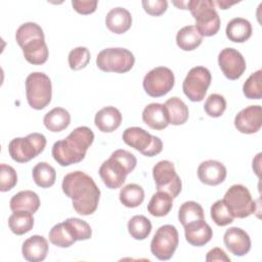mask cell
Listing matches in <instances>:
<instances>
[{
	"mask_svg": "<svg viewBox=\"0 0 262 262\" xmlns=\"http://www.w3.org/2000/svg\"><path fill=\"white\" fill-rule=\"evenodd\" d=\"M46 145V137L41 133H31L26 137L13 138L8 144L11 159L17 163H27L40 155Z\"/></svg>",
	"mask_w": 262,
	"mask_h": 262,
	"instance_id": "cell-5",
	"label": "cell"
},
{
	"mask_svg": "<svg viewBox=\"0 0 262 262\" xmlns=\"http://www.w3.org/2000/svg\"><path fill=\"white\" fill-rule=\"evenodd\" d=\"M187 2L188 1H185V2H176V1H174L173 2V4L174 5H176V6H178L179 8H181V9H187Z\"/></svg>",
	"mask_w": 262,
	"mask_h": 262,
	"instance_id": "cell-48",
	"label": "cell"
},
{
	"mask_svg": "<svg viewBox=\"0 0 262 262\" xmlns=\"http://www.w3.org/2000/svg\"><path fill=\"white\" fill-rule=\"evenodd\" d=\"M123 140L127 145L138 150L145 157L157 156L163 149L162 140L140 127L127 128L123 132Z\"/></svg>",
	"mask_w": 262,
	"mask_h": 262,
	"instance_id": "cell-7",
	"label": "cell"
},
{
	"mask_svg": "<svg viewBox=\"0 0 262 262\" xmlns=\"http://www.w3.org/2000/svg\"><path fill=\"white\" fill-rule=\"evenodd\" d=\"M207 262H214V261H224L230 262V258L226 255V253L220 248H213L210 250L206 255Z\"/></svg>",
	"mask_w": 262,
	"mask_h": 262,
	"instance_id": "cell-46",
	"label": "cell"
},
{
	"mask_svg": "<svg viewBox=\"0 0 262 262\" xmlns=\"http://www.w3.org/2000/svg\"><path fill=\"white\" fill-rule=\"evenodd\" d=\"M97 1L90 0H73L72 5L74 9L80 14H90L96 10Z\"/></svg>",
	"mask_w": 262,
	"mask_h": 262,
	"instance_id": "cell-45",
	"label": "cell"
},
{
	"mask_svg": "<svg viewBox=\"0 0 262 262\" xmlns=\"http://www.w3.org/2000/svg\"><path fill=\"white\" fill-rule=\"evenodd\" d=\"M32 175L35 183L42 188H48L52 186L56 178L55 169L46 162H40L36 164L33 168Z\"/></svg>",
	"mask_w": 262,
	"mask_h": 262,
	"instance_id": "cell-31",
	"label": "cell"
},
{
	"mask_svg": "<svg viewBox=\"0 0 262 262\" xmlns=\"http://www.w3.org/2000/svg\"><path fill=\"white\" fill-rule=\"evenodd\" d=\"M183 227L185 239L188 244L194 247L205 246L211 241L213 236V230L211 226L204 219L190 222Z\"/></svg>",
	"mask_w": 262,
	"mask_h": 262,
	"instance_id": "cell-18",
	"label": "cell"
},
{
	"mask_svg": "<svg viewBox=\"0 0 262 262\" xmlns=\"http://www.w3.org/2000/svg\"><path fill=\"white\" fill-rule=\"evenodd\" d=\"M122 115L115 106H105L99 110L94 118V124L99 131L110 133L120 127Z\"/></svg>",
	"mask_w": 262,
	"mask_h": 262,
	"instance_id": "cell-21",
	"label": "cell"
},
{
	"mask_svg": "<svg viewBox=\"0 0 262 262\" xmlns=\"http://www.w3.org/2000/svg\"><path fill=\"white\" fill-rule=\"evenodd\" d=\"M179 222L184 226L190 222L204 219V210L202 206L193 201L183 203L178 211Z\"/></svg>",
	"mask_w": 262,
	"mask_h": 262,
	"instance_id": "cell-34",
	"label": "cell"
},
{
	"mask_svg": "<svg viewBox=\"0 0 262 262\" xmlns=\"http://www.w3.org/2000/svg\"><path fill=\"white\" fill-rule=\"evenodd\" d=\"M178 243L179 235L176 227L166 224L156 231L150 242V252L159 260H169L176 251Z\"/></svg>",
	"mask_w": 262,
	"mask_h": 262,
	"instance_id": "cell-9",
	"label": "cell"
},
{
	"mask_svg": "<svg viewBox=\"0 0 262 262\" xmlns=\"http://www.w3.org/2000/svg\"><path fill=\"white\" fill-rule=\"evenodd\" d=\"M223 202L235 218H246L255 212V202L249 189L242 184H233L224 194Z\"/></svg>",
	"mask_w": 262,
	"mask_h": 262,
	"instance_id": "cell-8",
	"label": "cell"
},
{
	"mask_svg": "<svg viewBox=\"0 0 262 262\" xmlns=\"http://www.w3.org/2000/svg\"><path fill=\"white\" fill-rule=\"evenodd\" d=\"M21 253L27 261H43L48 253V242L42 235H32L24 242L21 247Z\"/></svg>",
	"mask_w": 262,
	"mask_h": 262,
	"instance_id": "cell-19",
	"label": "cell"
},
{
	"mask_svg": "<svg viewBox=\"0 0 262 262\" xmlns=\"http://www.w3.org/2000/svg\"><path fill=\"white\" fill-rule=\"evenodd\" d=\"M173 72L166 67H157L150 70L143 78V89L151 97L166 95L174 86Z\"/></svg>",
	"mask_w": 262,
	"mask_h": 262,
	"instance_id": "cell-12",
	"label": "cell"
},
{
	"mask_svg": "<svg viewBox=\"0 0 262 262\" xmlns=\"http://www.w3.org/2000/svg\"><path fill=\"white\" fill-rule=\"evenodd\" d=\"M126 168L112 156L104 161L99 168V176L106 187L111 189L119 188L123 185L128 175Z\"/></svg>",
	"mask_w": 262,
	"mask_h": 262,
	"instance_id": "cell-14",
	"label": "cell"
},
{
	"mask_svg": "<svg viewBox=\"0 0 262 262\" xmlns=\"http://www.w3.org/2000/svg\"><path fill=\"white\" fill-rule=\"evenodd\" d=\"M203 41V36L194 26H185L177 32L176 44L184 51H191L198 48Z\"/></svg>",
	"mask_w": 262,
	"mask_h": 262,
	"instance_id": "cell-27",
	"label": "cell"
},
{
	"mask_svg": "<svg viewBox=\"0 0 262 262\" xmlns=\"http://www.w3.org/2000/svg\"><path fill=\"white\" fill-rule=\"evenodd\" d=\"M8 226L14 234H25L29 232L34 226L33 214L26 211L13 212L8 218Z\"/></svg>",
	"mask_w": 262,
	"mask_h": 262,
	"instance_id": "cell-30",
	"label": "cell"
},
{
	"mask_svg": "<svg viewBox=\"0 0 262 262\" xmlns=\"http://www.w3.org/2000/svg\"><path fill=\"white\" fill-rule=\"evenodd\" d=\"M128 231L134 239H145L151 231L150 220L143 215H135L128 221Z\"/></svg>",
	"mask_w": 262,
	"mask_h": 262,
	"instance_id": "cell-33",
	"label": "cell"
},
{
	"mask_svg": "<svg viewBox=\"0 0 262 262\" xmlns=\"http://www.w3.org/2000/svg\"><path fill=\"white\" fill-rule=\"evenodd\" d=\"M204 110L209 117L218 118L223 115L226 110V100L225 98L217 93H213L208 96L205 101Z\"/></svg>",
	"mask_w": 262,
	"mask_h": 262,
	"instance_id": "cell-41",
	"label": "cell"
},
{
	"mask_svg": "<svg viewBox=\"0 0 262 262\" xmlns=\"http://www.w3.org/2000/svg\"><path fill=\"white\" fill-rule=\"evenodd\" d=\"M142 120L154 130H163L170 124L167 108L164 104L157 102L149 103L144 107L142 112Z\"/></svg>",
	"mask_w": 262,
	"mask_h": 262,
	"instance_id": "cell-20",
	"label": "cell"
},
{
	"mask_svg": "<svg viewBox=\"0 0 262 262\" xmlns=\"http://www.w3.org/2000/svg\"><path fill=\"white\" fill-rule=\"evenodd\" d=\"M93 140L94 133L90 128L77 127L64 139L54 142L51 150L52 157L63 167L80 163L84 160Z\"/></svg>",
	"mask_w": 262,
	"mask_h": 262,
	"instance_id": "cell-2",
	"label": "cell"
},
{
	"mask_svg": "<svg viewBox=\"0 0 262 262\" xmlns=\"http://www.w3.org/2000/svg\"><path fill=\"white\" fill-rule=\"evenodd\" d=\"M120 202L127 208H136L144 200L143 188L136 183H129L120 190Z\"/></svg>",
	"mask_w": 262,
	"mask_h": 262,
	"instance_id": "cell-32",
	"label": "cell"
},
{
	"mask_svg": "<svg viewBox=\"0 0 262 262\" xmlns=\"http://www.w3.org/2000/svg\"><path fill=\"white\" fill-rule=\"evenodd\" d=\"M172 207L173 198L165 191L158 190V192L152 194L147 205V211L155 217H164L171 211Z\"/></svg>",
	"mask_w": 262,
	"mask_h": 262,
	"instance_id": "cell-29",
	"label": "cell"
},
{
	"mask_svg": "<svg viewBox=\"0 0 262 262\" xmlns=\"http://www.w3.org/2000/svg\"><path fill=\"white\" fill-rule=\"evenodd\" d=\"M20 48L26 60L32 64H43L48 58V47L45 43V38L33 39L25 43Z\"/></svg>",
	"mask_w": 262,
	"mask_h": 262,
	"instance_id": "cell-23",
	"label": "cell"
},
{
	"mask_svg": "<svg viewBox=\"0 0 262 262\" xmlns=\"http://www.w3.org/2000/svg\"><path fill=\"white\" fill-rule=\"evenodd\" d=\"M63 224L66 225L67 229L73 236V238L77 241H85L89 239L92 234V230L90 225L79 218H68L66 221H63Z\"/></svg>",
	"mask_w": 262,
	"mask_h": 262,
	"instance_id": "cell-35",
	"label": "cell"
},
{
	"mask_svg": "<svg viewBox=\"0 0 262 262\" xmlns=\"http://www.w3.org/2000/svg\"><path fill=\"white\" fill-rule=\"evenodd\" d=\"M152 177L158 190L169 193L173 199L178 196L182 183L172 162L167 160L158 162L152 168Z\"/></svg>",
	"mask_w": 262,
	"mask_h": 262,
	"instance_id": "cell-10",
	"label": "cell"
},
{
	"mask_svg": "<svg viewBox=\"0 0 262 262\" xmlns=\"http://www.w3.org/2000/svg\"><path fill=\"white\" fill-rule=\"evenodd\" d=\"M211 73L207 68L194 67L190 69L182 83L184 94L191 101H202L211 84Z\"/></svg>",
	"mask_w": 262,
	"mask_h": 262,
	"instance_id": "cell-11",
	"label": "cell"
},
{
	"mask_svg": "<svg viewBox=\"0 0 262 262\" xmlns=\"http://www.w3.org/2000/svg\"><path fill=\"white\" fill-rule=\"evenodd\" d=\"M17 182L15 170L6 164L0 165V190L5 192L12 189Z\"/></svg>",
	"mask_w": 262,
	"mask_h": 262,
	"instance_id": "cell-42",
	"label": "cell"
},
{
	"mask_svg": "<svg viewBox=\"0 0 262 262\" xmlns=\"http://www.w3.org/2000/svg\"><path fill=\"white\" fill-rule=\"evenodd\" d=\"M141 4L144 11L152 16L163 14L168 7V2L166 0H143Z\"/></svg>",
	"mask_w": 262,
	"mask_h": 262,
	"instance_id": "cell-44",
	"label": "cell"
},
{
	"mask_svg": "<svg viewBox=\"0 0 262 262\" xmlns=\"http://www.w3.org/2000/svg\"><path fill=\"white\" fill-rule=\"evenodd\" d=\"M237 3V1H228V0H217L216 4L221 8V9H227L231 5Z\"/></svg>",
	"mask_w": 262,
	"mask_h": 262,
	"instance_id": "cell-47",
	"label": "cell"
},
{
	"mask_svg": "<svg viewBox=\"0 0 262 262\" xmlns=\"http://www.w3.org/2000/svg\"><path fill=\"white\" fill-rule=\"evenodd\" d=\"M135 62L133 53L121 47L102 49L96 57V66L106 73L123 74L130 71Z\"/></svg>",
	"mask_w": 262,
	"mask_h": 262,
	"instance_id": "cell-6",
	"label": "cell"
},
{
	"mask_svg": "<svg viewBox=\"0 0 262 262\" xmlns=\"http://www.w3.org/2000/svg\"><path fill=\"white\" fill-rule=\"evenodd\" d=\"M225 33L230 41L243 43L252 36V25L246 18L235 17L227 24Z\"/></svg>",
	"mask_w": 262,
	"mask_h": 262,
	"instance_id": "cell-25",
	"label": "cell"
},
{
	"mask_svg": "<svg viewBox=\"0 0 262 262\" xmlns=\"http://www.w3.org/2000/svg\"><path fill=\"white\" fill-rule=\"evenodd\" d=\"M69 66L73 71L84 69L90 61V52L86 47H76L69 53Z\"/></svg>",
	"mask_w": 262,
	"mask_h": 262,
	"instance_id": "cell-40",
	"label": "cell"
},
{
	"mask_svg": "<svg viewBox=\"0 0 262 262\" xmlns=\"http://www.w3.org/2000/svg\"><path fill=\"white\" fill-rule=\"evenodd\" d=\"M164 105L167 108L170 124L178 126L186 123V121L188 120L189 111L183 100H181L177 96H173L169 98L164 103Z\"/></svg>",
	"mask_w": 262,
	"mask_h": 262,
	"instance_id": "cell-28",
	"label": "cell"
},
{
	"mask_svg": "<svg viewBox=\"0 0 262 262\" xmlns=\"http://www.w3.org/2000/svg\"><path fill=\"white\" fill-rule=\"evenodd\" d=\"M111 156L113 158L117 159L126 168L128 173H131L134 170V168L136 167L137 160H136L135 156L133 154H131L130 151H128V150L117 149Z\"/></svg>",
	"mask_w": 262,
	"mask_h": 262,
	"instance_id": "cell-43",
	"label": "cell"
},
{
	"mask_svg": "<svg viewBox=\"0 0 262 262\" xmlns=\"http://www.w3.org/2000/svg\"><path fill=\"white\" fill-rule=\"evenodd\" d=\"M225 166L215 160H208L202 162L198 167V177L204 184L218 185L226 178Z\"/></svg>",
	"mask_w": 262,
	"mask_h": 262,
	"instance_id": "cell-17",
	"label": "cell"
},
{
	"mask_svg": "<svg viewBox=\"0 0 262 262\" xmlns=\"http://www.w3.org/2000/svg\"><path fill=\"white\" fill-rule=\"evenodd\" d=\"M49 241L52 245L59 248H69L76 241L73 238L63 222L55 224L48 233Z\"/></svg>",
	"mask_w": 262,
	"mask_h": 262,
	"instance_id": "cell-37",
	"label": "cell"
},
{
	"mask_svg": "<svg viewBox=\"0 0 262 262\" xmlns=\"http://www.w3.org/2000/svg\"><path fill=\"white\" fill-rule=\"evenodd\" d=\"M223 243L234 256H245L251 250V238L248 232L239 227L228 228L223 235Z\"/></svg>",
	"mask_w": 262,
	"mask_h": 262,
	"instance_id": "cell-16",
	"label": "cell"
},
{
	"mask_svg": "<svg viewBox=\"0 0 262 262\" xmlns=\"http://www.w3.org/2000/svg\"><path fill=\"white\" fill-rule=\"evenodd\" d=\"M243 92L249 99H260L262 97V72L253 73L244 83Z\"/></svg>",
	"mask_w": 262,
	"mask_h": 262,
	"instance_id": "cell-38",
	"label": "cell"
},
{
	"mask_svg": "<svg viewBox=\"0 0 262 262\" xmlns=\"http://www.w3.org/2000/svg\"><path fill=\"white\" fill-rule=\"evenodd\" d=\"M63 193L72 199L74 210L83 216L93 214L98 206L100 190L96 183L86 173L74 171L68 173L62 180Z\"/></svg>",
	"mask_w": 262,
	"mask_h": 262,
	"instance_id": "cell-1",
	"label": "cell"
},
{
	"mask_svg": "<svg viewBox=\"0 0 262 262\" xmlns=\"http://www.w3.org/2000/svg\"><path fill=\"white\" fill-rule=\"evenodd\" d=\"M26 94L29 105L34 110L46 107L52 96V86L49 77L41 72L31 73L26 79Z\"/></svg>",
	"mask_w": 262,
	"mask_h": 262,
	"instance_id": "cell-4",
	"label": "cell"
},
{
	"mask_svg": "<svg viewBox=\"0 0 262 262\" xmlns=\"http://www.w3.org/2000/svg\"><path fill=\"white\" fill-rule=\"evenodd\" d=\"M262 125V108L260 105H250L242 110L234 118V126L241 133L253 134Z\"/></svg>",
	"mask_w": 262,
	"mask_h": 262,
	"instance_id": "cell-15",
	"label": "cell"
},
{
	"mask_svg": "<svg viewBox=\"0 0 262 262\" xmlns=\"http://www.w3.org/2000/svg\"><path fill=\"white\" fill-rule=\"evenodd\" d=\"M9 205L12 212L26 211L34 214L40 207V199L32 190H21L10 199Z\"/></svg>",
	"mask_w": 262,
	"mask_h": 262,
	"instance_id": "cell-24",
	"label": "cell"
},
{
	"mask_svg": "<svg viewBox=\"0 0 262 262\" xmlns=\"http://www.w3.org/2000/svg\"><path fill=\"white\" fill-rule=\"evenodd\" d=\"M187 9L195 20V28L204 37L214 36L220 29V17L212 0H190Z\"/></svg>",
	"mask_w": 262,
	"mask_h": 262,
	"instance_id": "cell-3",
	"label": "cell"
},
{
	"mask_svg": "<svg viewBox=\"0 0 262 262\" xmlns=\"http://www.w3.org/2000/svg\"><path fill=\"white\" fill-rule=\"evenodd\" d=\"M105 25L112 33L123 34L131 28V13L123 7H115L107 12L105 16Z\"/></svg>",
	"mask_w": 262,
	"mask_h": 262,
	"instance_id": "cell-22",
	"label": "cell"
},
{
	"mask_svg": "<svg viewBox=\"0 0 262 262\" xmlns=\"http://www.w3.org/2000/svg\"><path fill=\"white\" fill-rule=\"evenodd\" d=\"M44 38V33L42 28L33 21H28L18 27L15 33V40L17 44L21 47L25 43L36 39Z\"/></svg>",
	"mask_w": 262,
	"mask_h": 262,
	"instance_id": "cell-36",
	"label": "cell"
},
{
	"mask_svg": "<svg viewBox=\"0 0 262 262\" xmlns=\"http://www.w3.org/2000/svg\"><path fill=\"white\" fill-rule=\"evenodd\" d=\"M211 218L218 226H226L233 222V216L227 209L223 200L216 201L211 206Z\"/></svg>",
	"mask_w": 262,
	"mask_h": 262,
	"instance_id": "cell-39",
	"label": "cell"
},
{
	"mask_svg": "<svg viewBox=\"0 0 262 262\" xmlns=\"http://www.w3.org/2000/svg\"><path fill=\"white\" fill-rule=\"evenodd\" d=\"M219 67L224 76L229 80H236L246 71V60L242 53L234 48L227 47L218 55Z\"/></svg>",
	"mask_w": 262,
	"mask_h": 262,
	"instance_id": "cell-13",
	"label": "cell"
},
{
	"mask_svg": "<svg viewBox=\"0 0 262 262\" xmlns=\"http://www.w3.org/2000/svg\"><path fill=\"white\" fill-rule=\"evenodd\" d=\"M43 123L49 131L60 132L70 125L71 115L66 108L54 107L44 116Z\"/></svg>",
	"mask_w": 262,
	"mask_h": 262,
	"instance_id": "cell-26",
	"label": "cell"
}]
</instances>
